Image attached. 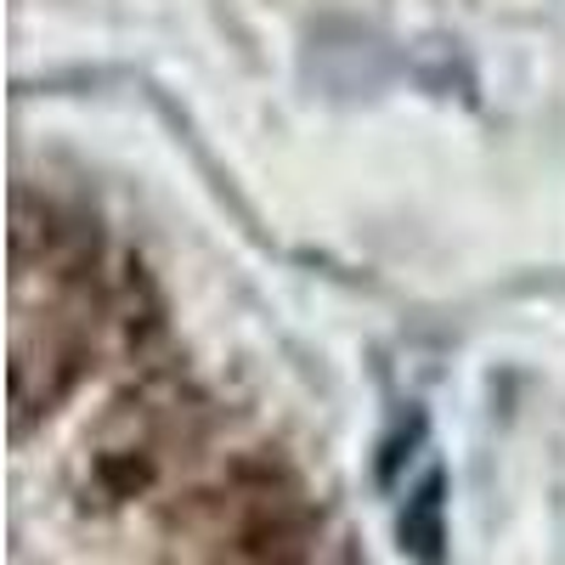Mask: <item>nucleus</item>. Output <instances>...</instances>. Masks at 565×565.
Segmentation results:
<instances>
[{
  "instance_id": "1",
  "label": "nucleus",
  "mask_w": 565,
  "mask_h": 565,
  "mask_svg": "<svg viewBox=\"0 0 565 565\" xmlns=\"http://www.w3.org/2000/svg\"><path fill=\"white\" fill-rule=\"evenodd\" d=\"M396 537H402V554L407 559L441 565V554H447V476H441V469H430V476L407 492Z\"/></svg>"
}]
</instances>
